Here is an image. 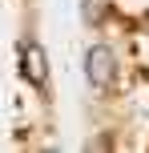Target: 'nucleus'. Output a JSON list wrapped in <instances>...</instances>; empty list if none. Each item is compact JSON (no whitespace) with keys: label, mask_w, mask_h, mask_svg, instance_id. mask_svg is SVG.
<instances>
[{"label":"nucleus","mask_w":149,"mask_h":153,"mask_svg":"<svg viewBox=\"0 0 149 153\" xmlns=\"http://www.w3.org/2000/svg\"><path fill=\"white\" fill-rule=\"evenodd\" d=\"M85 76H89L93 89H113V81H117V53L109 45H93L85 53Z\"/></svg>","instance_id":"obj_1"},{"label":"nucleus","mask_w":149,"mask_h":153,"mask_svg":"<svg viewBox=\"0 0 149 153\" xmlns=\"http://www.w3.org/2000/svg\"><path fill=\"white\" fill-rule=\"evenodd\" d=\"M20 73L28 76L36 89L48 85V61H44V48L36 40H20Z\"/></svg>","instance_id":"obj_2"},{"label":"nucleus","mask_w":149,"mask_h":153,"mask_svg":"<svg viewBox=\"0 0 149 153\" xmlns=\"http://www.w3.org/2000/svg\"><path fill=\"white\" fill-rule=\"evenodd\" d=\"M81 16H85L89 24H101L105 16H109V0H85V4H81Z\"/></svg>","instance_id":"obj_3"}]
</instances>
